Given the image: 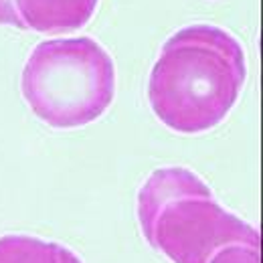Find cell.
Masks as SVG:
<instances>
[{
    "instance_id": "8992f818",
    "label": "cell",
    "mask_w": 263,
    "mask_h": 263,
    "mask_svg": "<svg viewBox=\"0 0 263 263\" xmlns=\"http://www.w3.org/2000/svg\"><path fill=\"white\" fill-rule=\"evenodd\" d=\"M206 263H261V255L257 245L231 243L217 249Z\"/></svg>"
},
{
    "instance_id": "277c9868",
    "label": "cell",
    "mask_w": 263,
    "mask_h": 263,
    "mask_svg": "<svg viewBox=\"0 0 263 263\" xmlns=\"http://www.w3.org/2000/svg\"><path fill=\"white\" fill-rule=\"evenodd\" d=\"M99 0H14L27 31L65 34L83 29L96 14Z\"/></svg>"
},
{
    "instance_id": "5b68a950",
    "label": "cell",
    "mask_w": 263,
    "mask_h": 263,
    "mask_svg": "<svg viewBox=\"0 0 263 263\" xmlns=\"http://www.w3.org/2000/svg\"><path fill=\"white\" fill-rule=\"evenodd\" d=\"M0 263H83V259L63 243L10 233L0 237Z\"/></svg>"
},
{
    "instance_id": "7a4b0ae2",
    "label": "cell",
    "mask_w": 263,
    "mask_h": 263,
    "mask_svg": "<svg viewBox=\"0 0 263 263\" xmlns=\"http://www.w3.org/2000/svg\"><path fill=\"white\" fill-rule=\"evenodd\" d=\"M144 239L172 263H206L231 243L259 247V231L225 209L197 172L184 166L154 170L136 198Z\"/></svg>"
},
{
    "instance_id": "52a82bcc",
    "label": "cell",
    "mask_w": 263,
    "mask_h": 263,
    "mask_svg": "<svg viewBox=\"0 0 263 263\" xmlns=\"http://www.w3.org/2000/svg\"><path fill=\"white\" fill-rule=\"evenodd\" d=\"M0 25L2 27H14V29H25V23L21 21L14 0H0Z\"/></svg>"
},
{
    "instance_id": "3957f363",
    "label": "cell",
    "mask_w": 263,
    "mask_h": 263,
    "mask_svg": "<svg viewBox=\"0 0 263 263\" xmlns=\"http://www.w3.org/2000/svg\"><path fill=\"white\" fill-rule=\"evenodd\" d=\"M21 91L36 120L49 128H83L114 103L116 65L91 36L43 41L23 67Z\"/></svg>"
},
{
    "instance_id": "6da1fadb",
    "label": "cell",
    "mask_w": 263,
    "mask_h": 263,
    "mask_svg": "<svg viewBox=\"0 0 263 263\" xmlns=\"http://www.w3.org/2000/svg\"><path fill=\"white\" fill-rule=\"evenodd\" d=\"M247 79L243 45L215 25H189L164 41L148 79V103L168 130L186 136L223 124Z\"/></svg>"
}]
</instances>
